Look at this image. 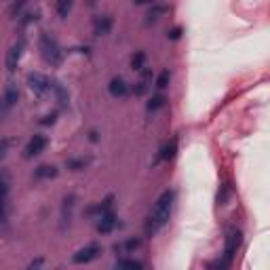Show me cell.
<instances>
[{
    "instance_id": "obj_1",
    "label": "cell",
    "mask_w": 270,
    "mask_h": 270,
    "mask_svg": "<svg viewBox=\"0 0 270 270\" xmlns=\"http://www.w3.org/2000/svg\"><path fill=\"white\" fill-rule=\"evenodd\" d=\"M173 198H175L173 190H165V192L156 198V203L152 205V209L146 217V226H144L146 237H154V234L169 222V217H171V207H173Z\"/></svg>"
},
{
    "instance_id": "obj_2",
    "label": "cell",
    "mask_w": 270,
    "mask_h": 270,
    "mask_svg": "<svg viewBox=\"0 0 270 270\" xmlns=\"http://www.w3.org/2000/svg\"><path fill=\"white\" fill-rule=\"evenodd\" d=\"M40 51H42V57H45V61L51 63V66H59L61 59H63L61 47L57 45V40H55L51 34H47V32L40 34Z\"/></svg>"
},
{
    "instance_id": "obj_3",
    "label": "cell",
    "mask_w": 270,
    "mask_h": 270,
    "mask_svg": "<svg viewBox=\"0 0 270 270\" xmlns=\"http://www.w3.org/2000/svg\"><path fill=\"white\" fill-rule=\"evenodd\" d=\"M239 245H241V232L239 230H230L228 232V237H226V247H224V258L217 262L216 266L219 268H228L232 264V260H234V253H237L239 249Z\"/></svg>"
},
{
    "instance_id": "obj_4",
    "label": "cell",
    "mask_w": 270,
    "mask_h": 270,
    "mask_svg": "<svg viewBox=\"0 0 270 270\" xmlns=\"http://www.w3.org/2000/svg\"><path fill=\"white\" fill-rule=\"evenodd\" d=\"M27 84H30V89L36 95H47L49 91H51V81H49L45 74H40V72H30V74H27Z\"/></svg>"
},
{
    "instance_id": "obj_5",
    "label": "cell",
    "mask_w": 270,
    "mask_h": 270,
    "mask_svg": "<svg viewBox=\"0 0 270 270\" xmlns=\"http://www.w3.org/2000/svg\"><path fill=\"white\" fill-rule=\"evenodd\" d=\"M99 253H102V247H99L97 243H91L87 247H82V249H78L72 255V262L74 264H89V262H93Z\"/></svg>"
},
{
    "instance_id": "obj_6",
    "label": "cell",
    "mask_w": 270,
    "mask_h": 270,
    "mask_svg": "<svg viewBox=\"0 0 270 270\" xmlns=\"http://www.w3.org/2000/svg\"><path fill=\"white\" fill-rule=\"evenodd\" d=\"M24 49H26V40L24 38H19L15 45L9 49V53H6V61H4L9 72H15V70H17L19 59H21V55H24Z\"/></svg>"
},
{
    "instance_id": "obj_7",
    "label": "cell",
    "mask_w": 270,
    "mask_h": 270,
    "mask_svg": "<svg viewBox=\"0 0 270 270\" xmlns=\"http://www.w3.org/2000/svg\"><path fill=\"white\" fill-rule=\"evenodd\" d=\"M47 144H49V139L45 137V135L36 133L30 141H27V146H26V150H24V156H26V159H34V156H38L40 152H45Z\"/></svg>"
},
{
    "instance_id": "obj_8",
    "label": "cell",
    "mask_w": 270,
    "mask_h": 270,
    "mask_svg": "<svg viewBox=\"0 0 270 270\" xmlns=\"http://www.w3.org/2000/svg\"><path fill=\"white\" fill-rule=\"evenodd\" d=\"M114 226H116V216H114V211H104L102 216H99V222H97V232L99 234H108L114 230Z\"/></svg>"
},
{
    "instance_id": "obj_9",
    "label": "cell",
    "mask_w": 270,
    "mask_h": 270,
    "mask_svg": "<svg viewBox=\"0 0 270 270\" xmlns=\"http://www.w3.org/2000/svg\"><path fill=\"white\" fill-rule=\"evenodd\" d=\"M76 207V196L74 194H68L63 198V205H61V228L70 226V219H72V213Z\"/></svg>"
},
{
    "instance_id": "obj_10",
    "label": "cell",
    "mask_w": 270,
    "mask_h": 270,
    "mask_svg": "<svg viewBox=\"0 0 270 270\" xmlns=\"http://www.w3.org/2000/svg\"><path fill=\"white\" fill-rule=\"evenodd\" d=\"M112 17L110 15H102V17H97L95 19V24H93V34L95 36H106L110 30H112Z\"/></svg>"
},
{
    "instance_id": "obj_11",
    "label": "cell",
    "mask_w": 270,
    "mask_h": 270,
    "mask_svg": "<svg viewBox=\"0 0 270 270\" xmlns=\"http://www.w3.org/2000/svg\"><path fill=\"white\" fill-rule=\"evenodd\" d=\"M19 99V91H17V84L15 82H9L4 87V95H2V106L4 108H13Z\"/></svg>"
},
{
    "instance_id": "obj_12",
    "label": "cell",
    "mask_w": 270,
    "mask_h": 270,
    "mask_svg": "<svg viewBox=\"0 0 270 270\" xmlns=\"http://www.w3.org/2000/svg\"><path fill=\"white\" fill-rule=\"evenodd\" d=\"M108 91H110V95H114V97H123V95H127V91H129V84L120 76H114L108 84Z\"/></svg>"
},
{
    "instance_id": "obj_13",
    "label": "cell",
    "mask_w": 270,
    "mask_h": 270,
    "mask_svg": "<svg viewBox=\"0 0 270 270\" xmlns=\"http://www.w3.org/2000/svg\"><path fill=\"white\" fill-rule=\"evenodd\" d=\"M91 156H78V159H68L66 161V169H70V171H82L84 167L91 165Z\"/></svg>"
},
{
    "instance_id": "obj_14",
    "label": "cell",
    "mask_w": 270,
    "mask_h": 270,
    "mask_svg": "<svg viewBox=\"0 0 270 270\" xmlns=\"http://www.w3.org/2000/svg\"><path fill=\"white\" fill-rule=\"evenodd\" d=\"M57 175V167L53 165H40L36 171H34V180H51V177Z\"/></svg>"
},
{
    "instance_id": "obj_15",
    "label": "cell",
    "mask_w": 270,
    "mask_h": 270,
    "mask_svg": "<svg viewBox=\"0 0 270 270\" xmlns=\"http://www.w3.org/2000/svg\"><path fill=\"white\" fill-rule=\"evenodd\" d=\"M165 13H169V6L167 4H152L150 6V11H148V24H152V21H156V19H161L162 15H165Z\"/></svg>"
},
{
    "instance_id": "obj_16",
    "label": "cell",
    "mask_w": 270,
    "mask_h": 270,
    "mask_svg": "<svg viewBox=\"0 0 270 270\" xmlns=\"http://www.w3.org/2000/svg\"><path fill=\"white\" fill-rule=\"evenodd\" d=\"M112 201H114L112 196L104 198V201L99 203V205H93V207H89V209H87V216H102L104 211H108V209L112 207Z\"/></svg>"
},
{
    "instance_id": "obj_17",
    "label": "cell",
    "mask_w": 270,
    "mask_h": 270,
    "mask_svg": "<svg viewBox=\"0 0 270 270\" xmlns=\"http://www.w3.org/2000/svg\"><path fill=\"white\" fill-rule=\"evenodd\" d=\"M175 152H177V139L173 137L169 144H165L162 146V150H161V161H171L173 156H175Z\"/></svg>"
},
{
    "instance_id": "obj_18",
    "label": "cell",
    "mask_w": 270,
    "mask_h": 270,
    "mask_svg": "<svg viewBox=\"0 0 270 270\" xmlns=\"http://www.w3.org/2000/svg\"><path fill=\"white\" fill-rule=\"evenodd\" d=\"M51 89L55 91V95H57V99H59V104H61V106H68V91L63 89V84L57 82V81H53V82H51Z\"/></svg>"
},
{
    "instance_id": "obj_19",
    "label": "cell",
    "mask_w": 270,
    "mask_h": 270,
    "mask_svg": "<svg viewBox=\"0 0 270 270\" xmlns=\"http://www.w3.org/2000/svg\"><path fill=\"white\" fill-rule=\"evenodd\" d=\"M139 245H141V241H139V239H129V241H125L123 245H116V247H114V251H127V253H131V251L137 249Z\"/></svg>"
},
{
    "instance_id": "obj_20",
    "label": "cell",
    "mask_w": 270,
    "mask_h": 270,
    "mask_svg": "<svg viewBox=\"0 0 270 270\" xmlns=\"http://www.w3.org/2000/svg\"><path fill=\"white\" fill-rule=\"evenodd\" d=\"M131 68H133V70L146 68V53H144V51H135V55L131 57Z\"/></svg>"
},
{
    "instance_id": "obj_21",
    "label": "cell",
    "mask_w": 270,
    "mask_h": 270,
    "mask_svg": "<svg viewBox=\"0 0 270 270\" xmlns=\"http://www.w3.org/2000/svg\"><path fill=\"white\" fill-rule=\"evenodd\" d=\"M72 2H74V0H57V15H59L61 19L68 17L70 9H72Z\"/></svg>"
},
{
    "instance_id": "obj_22",
    "label": "cell",
    "mask_w": 270,
    "mask_h": 270,
    "mask_svg": "<svg viewBox=\"0 0 270 270\" xmlns=\"http://www.w3.org/2000/svg\"><path fill=\"white\" fill-rule=\"evenodd\" d=\"M165 102H167V99L162 97V95H154V97L150 99V102H148L146 110H148V112H156L159 108H162V106H165Z\"/></svg>"
},
{
    "instance_id": "obj_23",
    "label": "cell",
    "mask_w": 270,
    "mask_h": 270,
    "mask_svg": "<svg viewBox=\"0 0 270 270\" xmlns=\"http://www.w3.org/2000/svg\"><path fill=\"white\" fill-rule=\"evenodd\" d=\"M230 192H232L230 184H222V186H219V192H217V205H226V201H228Z\"/></svg>"
},
{
    "instance_id": "obj_24",
    "label": "cell",
    "mask_w": 270,
    "mask_h": 270,
    "mask_svg": "<svg viewBox=\"0 0 270 270\" xmlns=\"http://www.w3.org/2000/svg\"><path fill=\"white\" fill-rule=\"evenodd\" d=\"M169 78H171L169 70H162V72L159 74V78H156V89H165L169 84Z\"/></svg>"
},
{
    "instance_id": "obj_25",
    "label": "cell",
    "mask_w": 270,
    "mask_h": 270,
    "mask_svg": "<svg viewBox=\"0 0 270 270\" xmlns=\"http://www.w3.org/2000/svg\"><path fill=\"white\" fill-rule=\"evenodd\" d=\"M116 266L118 268H144V264L137 262V260H118Z\"/></svg>"
},
{
    "instance_id": "obj_26",
    "label": "cell",
    "mask_w": 270,
    "mask_h": 270,
    "mask_svg": "<svg viewBox=\"0 0 270 270\" xmlns=\"http://www.w3.org/2000/svg\"><path fill=\"white\" fill-rule=\"evenodd\" d=\"M26 2H27V0H15V2L11 4V9H9V15H11V17H17L19 11L26 6Z\"/></svg>"
},
{
    "instance_id": "obj_27",
    "label": "cell",
    "mask_w": 270,
    "mask_h": 270,
    "mask_svg": "<svg viewBox=\"0 0 270 270\" xmlns=\"http://www.w3.org/2000/svg\"><path fill=\"white\" fill-rule=\"evenodd\" d=\"M6 194H9V182L4 177H0V203H4Z\"/></svg>"
},
{
    "instance_id": "obj_28",
    "label": "cell",
    "mask_w": 270,
    "mask_h": 270,
    "mask_svg": "<svg viewBox=\"0 0 270 270\" xmlns=\"http://www.w3.org/2000/svg\"><path fill=\"white\" fill-rule=\"evenodd\" d=\"M146 91H148V81H141V82H137V87H133L135 95H144Z\"/></svg>"
},
{
    "instance_id": "obj_29",
    "label": "cell",
    "mask_w": 270,
    "mask_h": 270,
    "mask_svg": "<svg viewBox=\"0 0 270 270\" xmlns=\"http://www.w3.org/2000/svg\"><path fill=\"white\" fill-rule=\"evenodd\" d=\"M9 146H11V139H6V137L0 139V159H4V156H6V150H9Z\"/></svg>"
},
{
    "instance_id": "obj_30",
    "label": "cell",
    "mask_w": 270,
    "mask_h": 270,
    "mask_svg": "<svg viewBox=\"0 0 270 270\" xmlns=\"http://www.w3.org/2000/svg\"><path fill=\"white\" fill-rule=\"evenodd\" d=\"M38 19V13L34 11V13H26L24 19H21V26H26V24H32V21H36Z\"/></svg>"
},
{
    "instance_id": "obj_31",
    "label": "cell",
    "mask_w": 270,
    "mask_h": 270,
    "mask_svg": "<svg viewBox=\"0 0 270 270\" xmlns=\"http://www.w3.org/2000/svg\"><path fill=\"white\" fill-rule=\"evenodd\" d=\"M55 118H57V112H51V114H47L45 118L40 120V125H45V127H47V125H53Z\"/></svg>"
},
{
    "instance_id": "obj_32",
    "label": "cell",
    "mask_w": 270,
    "mask_h": 270,
    "mask_svg": "<svg viewBox=\"0 0 270 270\" xmlns=\"http://www.w3.org/2000/svg\"><path fill=\"white\" fill-rule=\"evenodd\" d=\"M180 36H182V27H173V30L169 32V38H171V40H177Z\"/></svg>"
},
{
    "instance_id": "obj_33",
    "label": "cell",
    "mask_w": 270,
    "mask_h": 270,
    "mask_svg": "<svg viewBox=\"0 0 270 270\" xmlns=\"http://www.w3.org/2000/svg\"><path fill=\"white\" fill-rule=\"evenodd\" d=\"M6 217V211H4V203H0V222Z\"/></svg>"
},
{
    "instance_id": "obj_34",
    "label": "cell",
    "mask_w": 270,
    "mask_h": 270,
    "mask_svg": "<svg viewBox=\"0 0 270 270\" xmlns=\"http://www.w3.org/2000/svg\"><path fill=\"white\" fill-rule=\"evenodd\" d=\"M135 4H148V2H152L154 4V0H133Z\"/></svg>"
},
{
    "instance_id": "obj_35",
    "label": "cell",
    "mask_w": 270,
    "mask_h": 270,
    "mask_svg": "<svg viewBox=\"0 0 270 270\" xmlns=\"http://www.w3.org/2000/svg\"><path fill=\"white\" fill-rule=\"evenodd\" d=\"M89 139H91V141H97V131H91V133H89Z\"/></svg>"
}]
</instances>
